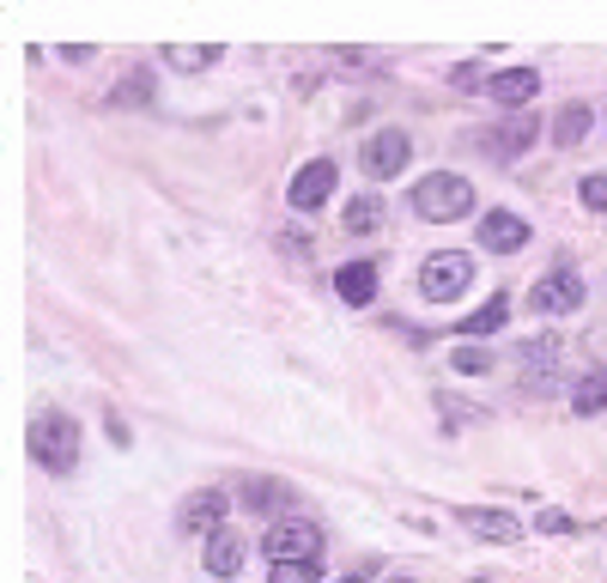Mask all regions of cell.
I'll return each instance as SVG.
<instances>
[{
  "label": "cell",
  "instance_id": "obj_18",
  "mask_svg": "<svg viewBox=\"0 0 607 583\" xmlns=\"http://www.w3.org/2000/svg\"><path fill=\"white\" fill-rule=\"evenodd\" d=\"M164 61H171V68L176 73H201V68H213V61H219V49L213 43H176V49H164Z\"/></svg>",
  "mask_w": 607,
  "mask_h": 583
},
{
  "label": "cell",
  "instance_id": "obj_21",
  "mask_svg": "<svg viewBox=\"0 0 607 583\" xmlns=\"http://www.w3.org/2000/svg\"><path fill=\"white\" fill-rule=\"evenodd\" d=\"M146 98H152V73H146V68H134V73H128V80L110 92V103H122V110H140Z\"/></svg>",
  "mask_w": 607,
  "mask_h": 583
},
{
  "label": "cell",
  "instance_id": "obj_25",
  "mask_svg": "<svg viewBox=\"0 0 607 583\" xmlns=\"http://www.w3.org/2000/svg\"><path fill=\"white\" fill-rule=\"evenodd\" d=\"M267 583H322V565H274Z\"/></svg>",
  "mask_w": 607,
  "mask_h": 583
},
{
  "label": "cell",
  "instance_id": "obj_29",
  "mask_svg": "<svg viewBox=\"0 0 607 583\" xmlns=\"http://www.w3.org/2000/svg\"><path fill=\"white\" fill-rule=\"evenodd\" d=\"M341 583H358V577H341Z\"/></svg>",
  "mask_w": 607,
  "mask_h": 583
},
{
  "label": "cell",
  "instance_id": "obj_11",
  "mask_svg": "<svg viewBox=\"0 0 607 583\" xmlns=\"http://www.w3.org/2000/svg\"><path fill=\"white\" fill-rule=\"evenodd\" d=\"M480 243H486L493 255H516V250L528 243V225H523L516 213H505V207H498V213L480 219Z\"/></svg>",
  "mask_w": 607,
  "mask_h": 583
},
{
  "label": "cell",
  "instance_id": "obj_10",
  "mask_svg": "<svg viewBox=\"0 0 607 583\" xmlns=\"http://www.w3.org/2000/svg\"><path fill=\"white\" fill-rule=\"evenodd\" d=\"M456 523H462V529H474V535H480V541H498V547L523 535L510 511H486V504H462V511H456Z\"/></svg>",
  "mask_w": 607,
  "mask_h": 583
},
{
  "label": "cell",
  "instance_id": "obj_16",
  "mask_svg": "<svg viewBox=\"0 0 607 583\" xmlns=\"http://www.w3.org/2000/svg\"><path fill=\"white\" fill-rule=\"evenodd\" d=\"M510 322V298H486L474 316H462V334H498Z\"/></svg>",
  "mask_w": 607,
  "mask_h": 583
},
{
  "label": "cell",
  "instance_id": "obj_26",
  "mask_svg": "<svg viewBox=\"0 0 607 583\" xmlns=\"http://www.w3.org/2000/svg\"><path fill=\"white\" fill-rule=\"evenodd\" d=\"M535 529H540V535H571V516H565V511H540Z\"/></svg>",
  "mask_w": 607,
  "mask_h": 583
},
{
  "label": "cell",
  "instance_id": "obj_28",
  "mask_svg": "<svg viewBox=\"0 0 607 583\" xmlns=\"http://www.w3.org/2000/svg\"><path fill=\"white\" fill-rule=\"evenodd\" d=\"M468 583H486V577H468Z\"/></svg>",
  "mask_w": 607,
  "mask_h": 583
},
{
  "label": "cell",
  "instance_id": "obj_24",
  "mask_svg": "<svg viewBox=\"0 0 607 583\" xmlns=\"http://www.w3.org/2000/svg\"><path fill=\"white\" fill-rule=\"evenodd\" d=\"M577 194H584L589 213H607V177H584V183H577Z\"/></svg>",
  "mask_w": 607,
  "mask_h": 583
},
{
  "label": "cell",
  "instance_id": "obj_22",
  "mask_svg": "<svg viewBox=\"0 0 607 583\" xmlns=\"http://www.w3.org/2000/svg\"><path fill=\"white\" fill-rule=\"evenodd\" d=\"M449 371H462V378L493 371V346H456V353H449Z\"/></svg>",
  "mask_w": 607,
  "mask_h": 583
},
{
  "label": "cell",
  "instance_id": "obj_6",
  "mask_svg": "<svg viewBox=\"0 0 607 583\" xmlns=\"http://www.w3.org/2000/svg\"><path fill=\"white\" fill-rule=\"evenodd\" d=\"M176 529H183V535L213 541L219 529H225V492H213V486L189 492V499H183V511H176Z\"/></svg>",
  "mask_w": 607,
  "mask_h": 583
},
{
  "label": "cell",
  "instance_id": "obj_15",
  "mask_svg": "<svg viewBox=\"0 0 607 583\" xmlns=\"http://www.w3.org/2000/svg\"><path fill=\"white\" fill-rule=\"evenodd\" d=\"M589 122H596V110L589 103H565L559 110V122H553V147H584V134H589Z\"/></svg>",
  "mask_w": 607,
  "mask_h": 583
},
{
  "label": "cell",
  "instance_id": "obj_3",
  "mask_svg": "<svg viewBox=\"0 0 607 583\" xmlns=\"http://www.w3.org/2000/svg\"><path fill=\"white\" fill-rule=\"evenodd\" d=\"M468 280H474V255H462V250H437V255H425V268H419V292L432 298V304H456V298L468 292Z\"/></svg>",
  "mask_w": 607,
  "mask_h": 583
},
{
  "label": "cell",
  "instance_id": "obj_2",
  "mask_svg": "<svg viewBox=\"0 0 607 583\" xmlns=\"http://www.w3.org/2000/svg\"><path fill=\"white\" fill-rule=\"evenodd\" d=\"M31 456L49 474H73L80 469V420L73 413H43L31 425Z\"/></svg>",
  "mask_w": 607,
  "mask_h": 583
},
{
  "label": "cell",
  "instance_id": "obj_14",
  "mask_svg": "<svg viewBox=\"0 0 607 583\" xmlns=\"http://www.w3.org/2000/svg\"><path fill=\"white\" fill-rule=\"evenodd\" d=\"M535 134H540L535 115H516V122H510V128H498V134H480V152H493V159H516V152H523Z\"/></svg>",
  "mask_w": 607,
  "mask_h": 583
},
{
  "label": "cell",
  "instance_id": "obj_4",
  "mask_svg": "<svg viewBox=\"0 0 607 583\" xmlns=\"http://www.w3.org/2000/svg\"><path fill=\"white\" fill-rule=\"evenodd\" d=\"M262 547H267V560H274V565H316L322 560V529L286 516V523H274L262 535Z\"/></svg>",
  "mask_w": 607,
  "mask_h": 583
},
{
  "label": "cell",
  "instance_id": "obj_23",
  "mask_svg": "<svg viewBox=\"0 0 607 583\" xmlns=\"http://www.w3.org/2000/svg\"><path fill=\"white\" fill-rule=\"evenodd\" d=\"M449 86H462V92H474V86H493V80H486V61H462V68H449Z\"/></svg>",
  "mask_w": 607,
  "mask_h": 583
},
{
  "label": "cell",
  "instance_id": "obj_12",
  "mask_svg": "<svg viewBox=\"0 0 607 583\" xmlns=\"http://www.w3.org/2000/svg\"><path fill=\"white\" fill-rule=\"evenodd\" d=\"M243 553H250V535L219 529V535L206 541V572H213V577H237L243 572Z\"/></svg>",
  "mask_w": 607,
  "mask_h": 583
},
{
  "label": "cell",
  "instance_id": "obj_20",
  "mask_svg": "<svg viewBox=\"0 0 607 583\" xmlns=\"http://www.w3.org/2000/svg\"><path fill=\"white\" fill-rule=\"evenodd\" d=\"M377 219H383V207L371 201V194H353V201H346V213H341V225L365 238V231H377Z\"/></svg>",
  "mask_w": 607,
  "mask_h": 583
},
{
  "label": "cell",
  "instance_id": "obj_9",
  "mask_svg": "<svg viewBox=\"0 0 607 583\" xmlns=\"http://www.w3.org/2000/svg\"><path fill=\"white\" fill-rule=\"evenodd\" d=\"M540 92V73L535 68H510V73H493V86H486V98L498 103V110H528V98Z\"/></svg>",
  "mask_w": 607,
  "mask_h": 583
},
{
  "label": "cell",
  "instance_id": "obj_1",
  "mask_svg": "<svg viewBox=\"0 0 607 583\" xmlns=\"http://www.w3.org/2000/svg\"><path fill=\"white\" fill-rule=\"evenodd\" d=\"M413 213L432 219V225H449V219H468L474 213V183L456 171H432L413 183Z\"/></svg>",
  "mask_w": 607,
  "mask_h": 583
},
{
  "label": "cell",
  "instance_id": "obj_27",
  "mask_svg": "<svg viewBox=\"0 0 607 583\" xmlns=\"http://www.w3.org/2000/svg\"><path fill=\"white\" fill-rule=\"evenodd\" d=\"M390 583H413V577H390Z\"/></svg>",
  "mask_w": 607,
  "mask_h": 583
},
{
  "label": "cell",
  "instance_id": "obj_5",
  "mask_svg": "<svg viewBox=\"0 0 607 583\" xmlns=\"http://www.w3.org/2000/svg\"><path fill=\"white\" fill-rule=\"evenodd\" d=\"M413 159V140L402 134V128H377V134L365 140V152H358V164H365V177H402Z\"/></svg>",
  "mask_w": 607,
  "mask_h": 583
},
{
  "label": "cell",
  "instance_id": "obj_8",
  "mask_svg": "<svg viewBox=\"0 0 607 583\" xmlns=\"http://www.w3.org/2000/svg\"><path fill=\"white\" fill-rule=\"evenodd\" d=\"M328 194H334V164H328V159H310L304 171L292 177V194H286V201L299 207V213H316Z\"/></svg>",
  "mask_w": 607,
  "mask_h": 583
},
{
  "label": "cell",
  "instance_id": "obj_7",
  "mask_svg": "<svg viewBox=\"0 0 607 583\" xmlns=\"http://www.w3.org/2000/svg\"><path fill=\"white\" fill-rule=\"evenodd\" d=\"M528 304H535V310H553V316H565V310H584V280H577L571 268H559V274H540Z\"/></svg>",
  "mask_w": 607,
  "mask_h": 583
},
{
  "label": "cell",
  "instance_id": "obj_17",
  "mask_svg": "<svg viewBox=\"0 0 607 583\" xmlns=\"http://www.w3.org/2000/svg\"><path fill=\"white\" fill-rule=\"evenodd\" d=\"M243 504H250V511H286L292 492L280 481H243Z\"/></svg>",
  "mask_w": 607,
  "mask_h": 583
},
{
  "label": "cell",
  "instance_id": "obj_13",
  "mask_svg": "<svg viewBox=\"0 0 607 583\" xmlns=\"http://www.w3.org/2000/svg\"><path fill=\"white\" fill-rule=\"evenodd\" d=\"M334 298H341V304H371V298H377V268L371 262H346L341 274H334Z\"/></svg>",
  "mask_w": 607,
  "mask_h": 583
},
{
  "label": "cell",
  "instance_id": "obj_19",
  "mask_svg": "<svg viewBox=\"0 0 607 583\" xmlns=\"http://www.w3.org/2000/svg\"><path fill=\"white\" fill-rule=\"evenodd\" d=\"M601 408H607V371H589V378L571 389V413H601Z\"/></svg>",
  "mask_w": 607,
  "mask_h": 583
}]
</instances>
